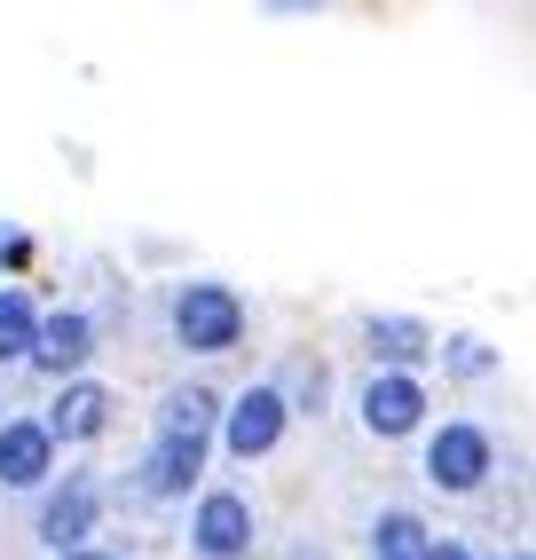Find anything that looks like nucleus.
Listing matches in <instances>:
<instances>
[{
    "label": "nucleus",
    "instance_id": "3",
    "mask_svg": "<svg viewBox=\"0 0 536 560\" xmlns=\"http://www.w3.org/2000/svg\"><path fill=\"white\" fill-rule=\"evenodd\" d=\"M418 419H427V395H418V380H403V371H378V380L363 387V427H371V434H410Z\"/></svg>",
    "mask_w": 536,
    "mask_h": 560
},
{
    "label": "nucleus",
    "instance_id": "13",
    "mask_svg": "<svg viewBox=\"0 0 536 560\" xmlns=\"http://www.w3.org/2000/svg\"><path fill=\"white\" fill-rule=\"evenodd\" d=\"M371 552L378 560H418V552H427V521H418V513H387L371 529Z\"/></svg>",
    "mask_w": 536,
    "mask_h": 560
},
{
    "label": "nucleus",
    "instance_id": "12",
    "mask_svg": "<svg viewBox=\"0 0 536 560\" xmlns=\"http://www.w3.org/2000/svg\"><path fill=\"white\" fill-rule=\"evenodd\" d=\"M159 434L206 442V434H213V395H206V387H182V395H166V419H159Z\"/></svg>",
    "mask_w": 536,
    "mask_h": 560
},
{
    "label": "nucleus",
    "instance_id": "4",
    "mask_svg": "<svg viewBox=\"0 0 536 560\" xmlns=\"http://www.w3.org/2000/svg\"><path fill=\"white\" fill-rule=\"evenodd\" d=\"M277 434H284V395L277 387H253L237 410H229V451H237V458L277 451Z\"/></svg>",
    "mask_w": 536,
    "mask_h": 560
},
{
    "label": "nucleus",
    "instance_id": "14",
    "mask_svg": "<svg viewBox=\"0 0 536 560\" xmlns=\"http://www.w3.org/2000/svg\"><path fill=\"white\" fill-rule=\"evenodd\" d=\"M24 348H32V308H24V292H0V363Z\"/></svg>",
    "mask_w": 536,
    "mask_h": 560
},
{
    "label": "nucleus",
    "instance_id": "6",
    "mask_svg": "<svg viewBox=\"0 0 536 560\" xmlns=\"http://www.w3.org/2000/svg\"><path fill=\"white\" fill-rule=\"evenodd\" d=\"M245 545H253V513H245V498H206V505H198V552L237 560Z\"/></svg>",
    "mask_w": 536,
    "mask_h": 560
},
{
    "label": "nucleus",
    "instance_id": "17",
    "mask_svg": "<svg viewBox=\"0 0 536 560\" xmlns=\"http://www.w3.org/2000/svg\"><path fill=\"white\" fill-rule=\"evenodd\" d=\"M71 560H103V552H71Z\"/></svg>",
    "mask_w": 536,
    "mask_h": 560
},
{
    "label": "nucleus",
    "instance_id": "1",
    "mask_svg": "<svg viewBox=\"0 0 536 560\" xmlns=\"http://www.w3.org/2000/svg\"><path fill=\"white\" fill-rule=\"evenodd\" d=\"M174 331H182V348L221 355V348L245 340V308H237V292H229V284H189L174 301Z\"/></svg>",
    "mask_w": 536,
    "mask_h": 560
},
{
    "label": "nucleus",
    "instance_id": "10",
    "mask_svg": "<svg viewBox=\"0 0 536 560\" xmlns=\"http://www.w3.org/2000/svg\"><path fill=\"white\" fill-rule=\"evenodd\" d=\"M88 521H95V490H88V481H71V490L48 505V521H40V537L56 545V552H71V545H80L88 537Z\"/></svg>",
    "mask_w": 536,
    "mask_h": 560
},
{
    "label": "nucleus",
    "instance_id": "11",
    "mask_svg": "<svg viewBox=\"0 0 536 560\" xmlns=\"http://www.w3.org/2000/svg\"><path fill=\"white\" fill-rule=\"evenodd\" d=\"M95 427H103V387H63V402L48 410V434L80 442V434H95Z\"/></svg>",
    "mask_w": 536,
    "mask_h": 560
},
{
    "label": "nucleus",
    "instance_id": "16",
    "mask_svg": "<svg viewBox=\"0 0 536 560\" xmlns=\"http://www.w3.org/2000/svg\"><path fill=\"white\" fill-rule=\"evenodd\" d=\"M268 9H284V16H300V9H324V0H268Z\"/></svg>",
    "mask_w": 536,
    "mask_h": 560
},
{
    "label": "nucleus",
    "instance_id": "2",
    "mask_svg": "<svg viewBox=\"0 0 536 560\" xmlns=\"http://www.w3.org/2000/svg\"><path fill=\"white\" fill-rule=\"evenodd\" d=\"M481 474H489V442H481V427H442L434 451H427V481H434V490H474Z\"/></svg>",
    "mask_w": 536,
    "mask_h": 560
},
{
    "label": "nucleus",
    "instance_id": "7",
    "mask_svg": "<svg viewBox=\"0 0 536 560\" xmlns=\"http://www.w3.org/2000/svg\"><path fill=\"white\" fill-rule=\"evenodd\" d=\"M48 427H0V481L9 490H32V481L48 474Z\"/></svg>",
    "mask_w": 536,
    "mask_h": 560
},
{
    "label": "nucleus",
    "instance_id": "9",
    "mask_svg": "<svg viewBox=\"0 0 536 560\" xmlns=\"http://www.w3.org/2000/svg\"><path fill=\"white\" fill-rule=\"evenodd\" d=\"M363 340H371L378 363H418V355L434 348V331H427V324H410V316H371Z\"/></svg>",
    "mask_w": 536,
    "mask_h": 560
},
{
    "label": "nucleus",
    "instance_id": "15",
    "mask_svg": "<svg viewBox=\"0 0 536 560\" xmlns=\"http://www.w3.org/2000/svg\"><path fill=\"white\" fill-rule=\"evenodd\" d=\"M418 560H466V552H457V545H434V537H427V552H418Z\"/></svg>",
    "mask_w": 536,
    "mask_h": 560
},
{
    "label": "nucleus",
    "instance_id": "5",
    "mask_svg": "<svg viewBox=\"0 0 536 560\" xmlns=\"http://www.w3.org/2000/svg\"><path fill=\"white\" fill-rule=\"evenodd\" d=\"M88 316H48V324H32V363H40V371H56V380H63V371H80L88 363Z\"/></svg>",
    "mask_w": 536,
    "mask_h": 560
},
{
    "label": "nucleus",
    "instance_id": "8",
    "mask_svg": "<svg viewBox=\"0 0 536 560\" xmlns=\"http://www.w3.org/2000/svg\"><path fill=\"white\" fill-rule=\"evenodd\" d=\"M198 466H206V442H182V434H159V451H150V490L159 498H182L189 481H198Z\"/></svg>",
    "mask_w": 536,
    "mask_h": 560
}]
</instances>
